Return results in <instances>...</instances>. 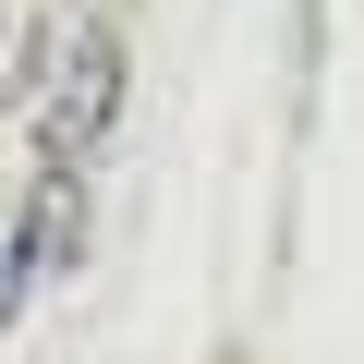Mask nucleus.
I'll list each match as a JSON object with an SVG mask.
<instances>
[{"instance_id":"2","label":"nucleus","mask_w":364,"mask_h":364,"mask_svg":"<svg viewBox=\"0 0 364 364\" xmlns=\"http://www.w3.org/2000/svg\"><path fill=\"white\" fill-rule=\"evenodd\" d=\"M0 85H13V0H0Z\"/></svg>"},{"instance_id":"1","label":"nucleus","mask_w":364,"mask_h":364,"mask_svg":"<svg viewBox=\"0 0 364 364\" xmlns=\"http://www.w3.org/2000/svg\"><path fill=\"white\" fill-rule=\"evenodd\" d=\"M122 85H134L122 25L109 13H73L61 49H49V73H37V170L49 182H85L97 170V146L122 134Z\"/></svg>"}]
</instances>
